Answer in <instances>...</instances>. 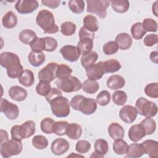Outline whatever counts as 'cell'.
Masks as SVG:
<instances>
[{"instance_id": "obj_52", "label": "cell", "mask_w": 158, "mask_h": 158, "mask_svg": "<svg viewBox=\"0 0 158 158\" xmlns=\"http://www.w3.org/2000/svg\"><path fill=\"white\" fill-rule=\"evenodd\" d=\"M118 46L114 41H110L105 43L102 47V51L106 55H112L115 54L118 50Z\"/></svg>"}, {"instance_id": "obj_25", "label": "cell", "mask_w": 158, "mask_h": 158, "mask_svg": "<svg viewBox=\"0 0 158 158\" xmlns=\"http://www.w3.org/2000/svg\"><path fill=\"white\" fill-rule=\"evenodd\" d=\"M18 19L15 13L11 10L7 12L2 17V25L7 29L14 28L17 24Z\"/></svg>"}, {"instance_id": "obj_49", "label": "cell", "mask_w": 158, "mask_h": 158, "mask_svg": "<svg viewBox=\"0 0 158 158\" xmlns=\"http://www.w3.org/2000/svg\"><path fill=\"white\" fill-rule=\"evenodd\" d=\"M32 51L35 52H40L44 51L45 49V41L44 38H38L33 40V41L30 44Z\"/></svg>"}, {"instance_id": "obj_41", "label": "cell", "mask_w": 158, "mask_h": 158, "mask_svg": "<svg viewBox=\"0 0 158 158\" xmlns=\"http://www.w3.org/2000/svg\"><path fill=\"white\" fill-rule=\"evenodd\" d=\"M68 4L70 10L77 14H81L85 9V2L83 0H72Z\"/></svg>"}, {"instance_id": "obj_53", "label": "cell", "mask_w": 158, "mask_h": 158, "mask_svg": "<svg viewBox=\"0 0 158 158\" xmlns=\"http://www.w3.org/2000/svg\"><path fill=\"white\" fill-rule=\"evenodd\" d=\"M45 41V49L44 51L47 52H52L56 50L57 47V40L51 36L44 37Z\"/></svg>"}, {"instance_id": "obj_28", "label": "cell", "mask_w": 158, "mask_h": 158, "mask_svg": "<svg viewBox=\"0 0 158 158\" xmlns=\"http://www.w3.org/2000/svg\"><path fill=\"white\" fill-rule=\"evenodd\" d=\"M46 60V56L43 52H35L31 51L28 56V60L30 64L33 67H39L42 65Z\"/></svg>"}, {"instance_id": "obj_20", "label": "cell", "mask_w": 158, "mask_h": 158, "mask_svg": "<svg viewBox=\"0 0 158 158\" xmlns=\"http://www.w3.org/2000/svg\"><path fill=\"white\" fill-rule=\"evenodd\" d=\"M107 86L113 90L122 88L125 85V80L120 75H112L109 77L106 81Z\"/></svg>"}, {"instance_id": "obj_21", "label": "cell", "mask_w": 158, "mask_h": 158, "mask_svg": "<svg viewBox=\"0 0 158 158\" xmlns=\"http://www.w3.org/2000/svg\"><path fill=\"white\" fill-rule=\"evenodd\" d=\"M145 154L149 155L151 158H156L158 156V142L152 139H146L142 143Z\"/></svg>"}, {"instance_id": "obj_35", "label": "cell", "mask_w": 158, "mask_h": 158, "mask_svg": "<svg viewBox=\"0 0 158 158\" xmlns=\"http://www.w3.org/2000/svg\"><path fill=\"white\" fill-rule=\"evenodd\" d=\"M128 148V145L127 143L121 139H115V141L112 144L113 151L118 155H124L127 153V149Z\"/></svg>"}, {"instance_id": "obj_10", "label": "cell", "mask_w": 158, "mask_h": 158, "mask_svg": "<svg viewBox=\"0 0 158 158\" xmlns=\"http://www.w3.org/2000/svg\"><path fill=\"white\" fill-rule=\"evenodd\" d=\"M0 109L1 112L10 120L17 119L19 115V107L2 98L0 100Z\"/></svg>"}, {"instance_id": "obj_55", "label": "cell", "mask_w": 158, "mask_h": 158, "mask_svg": "<svg viewBox=\"0 0 158 158\" xmlns=\"http://www.w3.org/2000/svg\"><path fill=\"white\" fill-rule=\"evenodd\" d=\"M62 93L61 92V90L59 89V88H51V89L50 91V92L49 93V94L45 96L46 100L47 101V102L48 103L50 102V101L51 100H52L53 99H54L55 98L59 96H62Z\"/></svg>"}, {"instance_id": "obj_37", "label": "cell", "mask_w": 158, "mask_h": 158, "mask_svg": "<svg viewBox=\"0 0 158 158\" xmlns=\"http://www.w3.org/2000/svg\"><path fill=\"white\" fill-rule=\"evenodd\" d=\"M130 31L132 37L137 40L142 39L146 33V31L143 28L141 22H136L132 25Z\"/></svg>"}, {"instance_id": "obj_47", "label": "cell", "mask_w": 158, "mask_h": 158, "mask_svg": "<svg viewBox=\"0 0 158 158\" xmlns=\"http://www.w3.org/2000/svg\"><path fill=\"white\" fill-rule=\"evenodd\" d=\"M96 101L101 106H107L110 101V94L107 90L101 91L96 96Z\"/></svg>"}, {"instance_id": "obj_30", "label": "cell", "mask_w": 158, "mask_h": 158, "mask_svg": "<svg viewBox=\"0 0 158 158\" xmlns=\"http://www.w3.org/2000/svg\"><path fill=\"white\" fill-rule=\"evenodd\" d=\"M98 59V54L94 51L82 55L81 57V65L85 69H88L95 64Z\"/></svg>"}, {"instance_id": "obj_46", "label": "cell", "mask_w": 158, "mask_h": 158, "mask_svg": "<svg viewBox=\"0 0 158 158\" xmlns=\"http://www.w3.org/2000/svg\"><path fill=\"white\" fill-rule=\"evenodd\" d=\"M68 125L69 123L67 121L55 122L52 128L53 133L57 136H63L65 135Z\"/></svg>"}, {"instance_id": "obj_6", "label": "cell", "mask_w": 158, "mask_h": 158, "mask_svg": "<svg viewBox=\"0 0 158 158\" xmlns=\"http://www.w3.org/2000/svg\"><path fill=\"white\" fill-rule=\"evenodd\" d=\"M135 108L138 114L146 117H153L157 113V105L143 97H140L136 100Z\"/></svg>"}, {"instance_id": "obj_27", "label": "cell", "mask_w": 158, "mask_h": 158, "mask_svg": "<svg viewBox=\"0 0 158 158\" xmlns=\"http://www.w3.org/2000/svg\"><path fill=\"white\" fill-rule=\"evenodd\" d=\"M19 82L25 87L31 86L35 82L33 72L30 70H24L18 78Z\"/></svg>"}, {"instance_id": "obj_50", "label": "cell", "mask_w": 158, "mask_h": 158, "mask_svg": "<svg viewBox=\"0 0 158 158\" xmlns=\"http://www.w3.org/2000/svg\"><path fill=\"white\" fill-rule=\"evenodd\" d=\"M145 94L151 98H158V83H151L147 85L144 88Z\"/></svg>"}, {"instance_id": "obj_34", "label": "cell", "mask_w": 158, "mask_h": 158, "mask_svg": "<svg viewBox=\"0 0 158 158\" xmlns=\"http://www.w3.org/2000/svg\"><path fill=\"white\" fill-rule=\"evenodd\" d=\"M81 88L84 92L88 94H94L98 91L99 85L96 80L88 78L83 82Z\"/></svg>"}, {"instance_id": "obj_59", "label": "cell", "mask_w": 158, "mask_h": 158, "mask_svg": "<svg viewBox=\"0 0 158 158\" xmlns=\"http://www.w3.org/2000/svg\"><path fill=\"white\" fill-rule=\"evenodd\" d=\"M149 58L152 62L155 64H157L158 63V52L157 51H152L150 53Z\"/></svg>"}, {"instance_id": "obj_45", "label": "cell", "mask_w": 158, "mask_h": 158, "mask_svg": "<svg viewBox=\"0 0 158 158\" xmlns=\"http://www.w3.org/2000/svg\"><path fill=\"white\" fill-rule=\"evenodd\" d=\"M112 101L117 106H123L127 101V95L123 91H116L112 94Z\"/></svg>"}, {"instance_id": "obj_19", "label": "cell", "mask_w": 158, "mask_h": 158, "mask_svg": "<svg viewBox=\"0 0 158 158\" xmlns=\"http://www.w3.org/2000/svg\"><path fill=\"white\" fill-rule=\"evenodd\" d=\"M115 42L121 50L128 49L132 44V38L131 36L127 33H120L118 34L115 40Z\"/></svg>"}, {"instance_id": "obj_8", "label": "cell", "mask_w": 158, "mask_h": 158, "mask_svg": "<svg viewBox=\"0 0 158 158\" xmlns=\"http://www.w3.org/2000/svg\"><path fill=\"white\" fill-rule=\"evenodd\" d=\"M22 149L23 146L21 141L11 139L1 144L0 152L2 157L8 158L20 154Z\"/></svg>"}, {"instance_id": "obj_44", "label": "cell", "mask_w": 158, "mask_h": 158, "mask_svg": "<svg viewBox=\"0 0 158 158\" xmlns=\"http://www.w3.org/2000/svg\"><path fill=\"white\" fill-rule=\"evenodd\" d=\"M36 92L41 96H47L51 89L49 82L46 81H40L36 86Z\"/></svg>"}, {"instance_id": "obj_38", "label": "cell", "mask_w": 158, "mask_h": 158, "mask_svg": "<svg viewBox=\"0 0 158 158\" xmlns=\"http://www.w3.org/2000/svg\"><path fill=\"white\" fill-rule=\"evenodd\" d=\"M72 73V69L68 65L61 64H58L57 70H56V77L59 80L65 79L71 76Z\"/></svg>"}, {"instance_id": "obj_62", "label": "cell", "mask_w": 158, "mask_h": 158, "mask_svg": "<svg viewBox=\"0 0 158 158\" xmlns=\"http://www.w3.org/2000/svg\"><path fill=\"white\" fill-rule=\"evenodd\" d=\"M72 156H77V157H83V156H81V155H75L74 154V152H72V154L70 155H69L68 157H72Z\"/></svg>"}, {"instance_id": "obj_31", "label": "cell", "mask_w": 158, "mask_h": 158, "mask_svg": "<svg viewBox=\"0 0 158 158\" xmlns=\"http://www.w3.org/2000/svg\"><path fill=\"white\" fill-rule=\"evenodd\" d=\"M36 33L30 29H25L21 31L19 35V40L25 44H30L37 38Z\"/></svg>"}, {"instance_id": "obj_23", "label": "cell", "mask_w": 158, "mask_h": 158, "mask_svg": "<svg viewBox=\"0 0 158 158\" xmlns=\"http://www.w3.org/2000/svg\"><path fill=\"white\" fill-rule=\"evenodd\" d=\"M109 136L113 139L123 138L125 136V130L122 126L117 122L110 123L108 127Z\"/></svg>"}, {"instance_id": "obj_1", "label": "cell", "mask_w": 158, "mask_h": 158, "mask_svg": "<svg viewBox=\"0 0 158 158\" xmlns=\"http://www.w3.org/2000/svg\"><path fill=\"white\" fill-rule=\"evenodd\" d=\"M0 64L6 69L7 76L10 78H19L23 71L19 57L14 52H2L0 54Z\"/></svg>"}, {"instance_id": "obj_22", "label": "cell", "mask_w": 158, "mask_h": 158, "mask_svg": "<svg viewBox=\"0 0 158 158\" xmlns=\"http://www.w3.org/2000/svg\"><path fill=\"white\" fill-rule=\"evenodd\" d=\"M99 62L104 73L116 72L118 71L122 67L120 63L117 60L114 59L106 61H100Z\"/></svg>"}, {"instance_id": "obj_24", "label": "cell", "mask_w": 158, "mask_h": 158, "mask_svg": "<svg viewBox=\"0 0 158 158\" xmlns=\"http://www.w3.org/2000/svg\"><path fill=\"white\" fill-rule=\"evenodd\" d=\"M82 134L81 127L77 123H69L65 135L71 139L77 140L78 139Z\"/></svg>"}, {"instance_id": "obj_48", "label": "cell", "mask_w": 158, "mask_h": 158, "mask_svg": "<svg viewBox=\"0 0 158 158\" xmlns=\"http://www.w3.org/2000/svg\"><path fill=\"white\" fill-rule=\"evenodd\" d=\"M142 26L146 32H156L157 30V23L151 18L144 19L142 23Z\"/></svg>"}, {"instance_id": "obj_39", "label": "cell", "mask_w": 158, "mask_h": 158, "mask_svg": "<svg viewBox=\"0 0 158 158\" xmlns=\"http://www.w3.org/2000/svg\"><path fill=\"white\" fill-rule=\"evenodd\" d=\"M76 25L70 21L63 22L60 25V32L64 36H69L73 35L76 31Z\"/></svg>"}, {"instance_id": "obj_5", "label": "cell", "mask_w": 158, "mask_h": 158, "mask_svg": "<svg viewBox=\"0 0 158 158\" xmlns=\"http://www.w3.org/2000/svg\"><path fill=\"white\" fill-rule=\"evenodd\" d=\"M49 104L52 114L57 117H65L69 115L70 112V102L62 95L55 98Z\"/></svg>"}, {"instance_id": "obj_4", "label": "cell", "mask_w": 158, "mask_h": 158, "mask_svg": "<svg viewBox=\"0 0 158 158\" xmlns=\"http://www.w3.org/2000/svg\"><path fill=\"white\" fill-rule=\"evenodd\" d=\"M35 123L33 120H27L22 125H15L10 130L11 138L16 141H21L34 135Z\"/></svg>"}, {"instance_id": "obj_9", "label": "cell", "mask_w": 158, "mask_h": 158, "mask_svg": "<svg viewBox=\"0 0 158 158\" xmlns=\"http://www.w3.org/2000/svg\"><path fill=\"white\" fill-rule=\"evenodd\" d=\"M57 88L64 93H72L80 90L82 83L79 79L74 76H70L62 80H57L56 81Z\"/></svg>"}, {"instance_id": "obj_11", "label": "cell", "mask_w": 158, "mask_h": 158, "mask_svg": "<svg viewBox=\"0 0 158 158\" xmlns=\"http://www.w3.org/2000/svg\"><path fill=\"white\" fill-rule=\"evenodd\" d=\"M58 64L56 62L48 63L46 66L41 69L38 73V77L40 81H46L51 82L56 77V70Z\"/></svg>"}, {"instance_id": "obj_51", "label": "cell", "mask_w": 158, "mask_h": 158, "mask_svg": "<svg viewBox=\"0 0 158 158\" xmlns=\"http://www.w3.org/2000/svg\"><path fill=\"white\" fill-rule=\"evenodd\" d=\"M91 143L84 139L78 140L75 145V150L80 154H85L91 149Z\"/></svg>"}, {"instance_id": "obj_58", "label": "cell", "mask_w": 158, "mask_h": 158, "mask_svg": "<svg viewBox=\"0 0 158 158\" xmlns=\"http://www.w3.org/2000/svg\"><path fill=\"white\" fill-rule=\"evenodd\" d=\"M0 133H1V141L0 144H2V143L6 142L7 141L9 140V135L7 132L6 130H4L2 129H1L0 130Z\"/></svg>"}, {"instance_id": "obj_40", "label": "cell", "mask_w": 158, "mask_h": 158, "mask_svg": "<svg viewBox=\"0 0 158 158\" xmlns=\"http://www.w3.org/2000/svg\"><path fill=\"white\" fill-rule=\"evenodd\" d=\"M95 152L104 156L107 154L109 150L108 143L106 140L104 139H98L94 145Z\"/></svg>"}, {"instance_id": "obj_3", "label": "cell", "mask_w": 158, "mask_h": 158, "mask_svg": "<svg viewBox=\"0 0 158 158\" xmlns=\"http://www.w3.org/2000/svg\"><path fill=\"white\" fill-rule=\"evenodd\" d=\"M36 24L43 29L44 33H56L59 31V27L55 23L53 14L48 10H41L36 18Z\"/></svg>"}, {"instance_id": "obj_16", "label": "cell", "mask_w": 158, "mask_h": 158, "mask_svg": "<svg viewBox=\"0 0 158 158\" xmlns=\"http://www.w3.org/2000/svg\"><path fill=\"white\" fill-rule=\"evenodd\" d=\"M128 135L131 141L138 142L146 136V132L141 124H135L130 127Z\"/></svg>"}, {"instance_id": "obj_29", "label": "cell", "mask_w": 158, "mask_h": 158, "mask_svg": "<svg viewBox=\"0 0 158 158\" xmlns=\"http://www.w3.org/2000/svg\"><path fill=\"white\" fill-rule=\"evenodd\" d=\"M83 27L88 30L94 33L99 29V22L97 18L92 15H87L83 18Z\"/></svg>"}, {"instance_id": "obj_43", "label": "cell", "mask_w": 158, "mask_h": 158, "mask_svg": "<svg viewBox=\"0 0 158 158\" xmlns=\"http://www.w3.org/2000/svg\"><path fill=\"white\" fill-rule=\"evenodd\" d=\"M32 144L37 149H44L48 147V141L43 135H36L32 139Z\"/></svg>"}, {"instance_id": "obj_36", "label": "cell", "mask_w": 158, "mask_h": 158, "mask_svg": "<svg viewBox=\"0 0 158 158\" xmlns=\"http://www.w3.org/2000/svg\"><path fill=\"white\" fill-rule=\"evenodd\" d=\"M144 128L146 135H150L154 133L156 129V122L151 117H146L141 122Z\"/></svg>"}, {"instance_id": "obj_12", "label": "cell", "mask_w": 158, "mask_h": 158, "mask_svg": "<svg viewBox=\"0 0 158 158\" xmlns=\"http://www.w3.org/2000/svg\"><path fill=\"white\" fill-rule=\"evenodd\" d=\"M39 6L36 0H19L15 4L16 10L21 14H30L35 10Z\"/></svg>"}, {"instance_id": "obj_54", "label": "cell", "mask_w": 158, "mask_h": 158, "mask_svg": "<svg viewBox=\"0 0 158 158\" xmlns=\"http://www.w3.org/2000/svg\"><path fill=\"white\" fill-rule=\"evenodd\" d=\"M158 43V36L157 34H149L144 38V44L146 46L151 47Z\"/></svg>"}, {"instance_id": "obj_32", "label": "cell", "mask_w": 158, "mask_h": 158, "mask_svg": "<svg viewBox=\"0 0 158 158\" xmlns=\"http://www.w3.org/2000/svg\"><path fill=\"white\" fill-rule=\"evenodd\" d=\"M110 5L112 9L115 12L120 14H123L127 12L130 7L129 1L127 0L110 1Z\"/></svg>"}, {"instance_id": "obj_18", "label": "cell", "mask_w": 158, "mask_h": 158, "mask_svg": "<svg viewBox=\"0 0 158 158\" xmlns=\"http://www.w3.org/2000/svg\"><path fill=\"white\" fill-rule=\"evenodd\" d=\"M85 70L87 77L89 79L93 80L101 79L105 74L99 62L93 64V65Z\"/></svg>"}, {"instance_id": "obj_14", "label": "cell", "mask_w": 158, "mask_h": 158, "mask_svg": "<svg viewBox=\"0 0 158 158\" xmlns=\"http://www.w3.org/2000/svg\"><path fill=\"white\" fill-rule=\"evenodd\" d=\"M60 53L64 59L70 62L77 61L81 54L78 48L73 45L64 46L60 49Z\"/></svg>"}, {"instance_id": "obj_26", "label": "cell", "mask_w": 158, "mask_h": 158, "mask_svg": "<svg viewBox=\"0 0 158 158\" xmlns=\"http://www.w3.org/2000/svg\"><path fill=\"white\" fill-rule=\"evenodd\" d=\"M126 157L138 158L145 154V150L142 144L132 143L128 146Z\"/></svg>"}, {"instance_id": "obj_15", "label": "cell", "mask_w": 158, "mask_h": 158, "mask_svg": "<svg viewBox=\"0 0 158 158\" xmlns=\"http://www.w3.org/2000/svg\"><path fill=\"white\" fill-rule=\"evenodd\" d=\"M70 145L68 141L62 138L54 139L51 145L52 152L56 156H60L65 153L68 151Z\"/></svg>"}, {"instance_id": "obj_17", "label": "cell", "mask_w": 158, "mask_h": 158, "mask_svg": "<svg viewBox=\"0 0 158 158\" xmlns=\"http://www.w3.org/2000/svg\"><path fill=\"white\" fill-rule=\"evenodd\" d=\"M10 98L17 102H21L26 99L27 97V91L23 88L18 85L11 86L8 91Z\"/></svg>"}, {"instance_id": "obj_13", "label": "cell", "mask_w": 158, "mask_h": 158, "mask_svg": "<svg viewBox=\"0 0 158 158\" xmlns=\"http://www.w3.org/2000/svg\"><path fill=\"white\" fill-rule=\"evenodd\" d=\"M138 112L135 107L131 105H125L119 110L120 118L127 123H132L136 120Z\"/></svg>"}, {"instance_id": "obj_33", "label": "cell", "mask_w": 158, "mask_h": 158, "mask_svg": "<svg viewBox=\"0 0 158 158\" xmlns=\"http://www.w3.org/2000/svg\"><path fill=\"white\" fill-rule=\"evenodd\" d=\"M77 47L80 50L81 54L83 55L91 52L93 48V40L88 38L80 39Z\"/></svg>"}, {"instance_id": "obj_61", "label": "cell", "mask_w": 158, "mask_h": 158, "mask_svg": "<svg viewBox=\"0 0 158 158\" xmlns=\"http://www.w3.org/2000/svg\"><path fill=\"white\" fill-rule=\"evenodd\" d=\"M104 156L100 155L99 154L97 153L96 152H93L91 155L90 156V157L92 158V157H103Z\"/></svg>"}, {"instance_id": "obj_7", "label": "cell", "mask_w": 158, "mask_h": 158, "mask_svg": "<svg viewBox=\"0 0 158 158\" xmlns=\"http://www.w3.org/2000/svg\"><path fill=\"white\" fill-rule=\"evenodd\" d=\"M87 4L86 11L94 14L101 19H104L107 15L106 9L110 6V1L107 0H89Z\"/></svg>"}, {"instance_id": "obj_57", "label": "cell", "mask_w": 158, "mask_h": 158, "mask_svg": "<svg viewBox=\"0 0 158 158\" xmlns=\"http://www.w3.org/2000/svg\"><path fill=\"white\" fill-rule=\"evenodd\" d=\"M41 3L51 9H56L57 8L60 4V1L59 0H42Z\"/></svg>"}, {"instance_id": "obj_60", "label": "cell", "mask_w": 158, "mask_h": 158, "mask_svg": "<svg viewBox=\"0 0 158 158\" xmlns=\"http://www.w3.org/2000/svg\"><path fill=\"white\" fill-rule=\"evenodd\" d=\"M158 1H156L153 4H152V13H154V14L157 17V4Z\"/></svg>"}, {"instance_id": "obj_42", "label": "cell", "mask_w": 158, "mask_h": 158, "mask_svg": "<svg viewBox=\"0 0 158 158\" xmlns=\"http://www.w3.org/2000/svg\"><path fill=\"white\" fill-rule=\"evenodd\" d=\"M54 123L55 121L51 117H46L43 118L40 123V128L41 131L46 134L52 133V128Z\"/></svg>"}, {"instance_id": "obj_56", "label": "cell", "mask_w": 158, "mask_h": 158, "mask_svg": "<svg viewBox=\"0 0 158 158\" xmlns=\"http://www.w3.org/2000/svg\"><path fill=\"white\" fill-rule=\"evenodd\" d=\"M78 36L80 39L82 38H91L92 40H94V33L93 32H91L88 30H86L83 26L81 27L79 32H78Z\"/></svg>"}, {"instance_id": "obj_2", "label": "cell", "mask_w": 158, "mask_h": 158, "mask_svg": "<svg viewBox=\"0 0 158 158\" xmlns=\"http://www.w3.org/2000/svg\"><path fill=\"white\" fill-rule=\"evenodd\" d=\"M70 105L72 109L80 111L85 115L93 114L97 109V102L94 99L80 94L74 96L70 102Z\"/></svg>"}]
</instances>
